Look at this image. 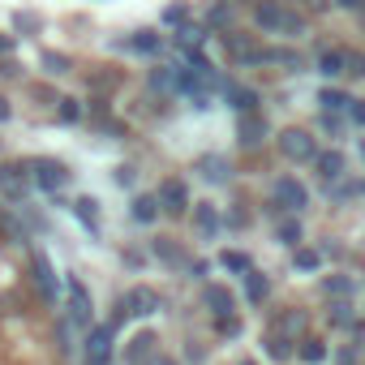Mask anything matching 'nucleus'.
Instances as JSON below:
<instances>
[{
  "label": "nucleus",
  "mask_w": 365,
  "mask_h": 365,
  "mask_svg": "<svg viewBox=\"0 0 365 365\" xmlns=\"http://www.w3.org/2000/svg\"><path fill=\"white\" fill-rule=\"evenodd\" d=\"M155 309H159V292H155V288H129V292H125V314L150 318Z\"/></svg>",
  "instance_id": "423d86ee"
},
{
  "label": "nucleus",
  "mask_w": 365,
  "mask_h": 365,
  "mask_svg": "<svg viewBox=\"0 0 365 365\" xmlns=\"http://www.w3.org/2000/svg\"><path fill=\"white\" fill-rule=\"evenodd\" d=\"M301 356H305V361H322V356H327V348H322L318 339H305V348H301Z\"/></svg>",
  "instance_id": "cd10ccee"
},
{
  "label": "nucleus",
  "mask_w": 365,
  "mask_h": 365,
  "mask_svg": "<svg viewBox=\"0 0 365 365\" xmlns=\"http://www.w3.org/2000/svg\"><path fill=\"white\" fill-rule=\"evenodd\" d=\"M61 120H78V99H61Z\"/></svg>",
  "instance_id": "c756f323"
},
{
  "label": "nucleus",
  "mask_w": 365,
  "mask_h": 365,
  "mask_svg": "<svg viewBox=\"0 0 365 365\" xmlns=\"http://www.w3.org/2000/svg\"><path fill=\"white\" fill-rule=\"evenodd\" d=\"M35 284H39L43 301H56V275H52V262L43 254H35Z\"/></svg>",
  "instance_id": "9b49d317"
},
{
  "label": "nucleus",
  "mask_w": 365,
  "mask_h": 365,
  "mask_svg": "<svg viewBox=\"0 0 365 365\" xmlns=\"http://www.w3.org/2000/svg\"><path fill=\"white\" fill-rule=\"evenodd\" d=\"M185 14H190V9H185V5H172V9H168V14H163V22H180V18H185Z\"/></svg>",
  "instance_id": "f704fd0d"
},
{
  "label": "nucleus",
  "mask_w": 365,
  "mask_h": 365,
  "mask_svg": "<svg viewBox=\"0 0 365 365\" xmlns=\"http://www.w3.org/2000/svg\"><path fill=\"white\" fill-rule=\"evenodd\" d=\"M331 318H335L339 327H348V322H352V309H348V305H335V314H331Z\"/></svg>",
  "instance_id": "72a5a7b5"
},
{
  "label": "nucleus",
  "mask_w": 365,
  "mask_h": 365,
  "mask_svg": "<svg viewBox=\"0 0 365 365\" xmlns=\"http://www.w3.org/2000/svg\"><path fill=\"white\" fill-rule=\"evenodd\" d=\"M112 335H116V322H103V327L91 331V339H86V365H103V361H108Z\"/></svg>",
  "instance_id": "39448f33"
},
{
  "label": "nucleus",
  "mask_w": 365,
  "mask_h": 365,
  "mask_svg": "<svg viewBox=\"0 0 365 365\" xmlns=\"http://www.w3.org/2000/svg\"><path fill=\"white\" fill-rule=\"evenodd\" d=\"M155 254H159L163 262H172V267H180V262H185V254H180L172 241H155Z\"/></svg>",
  "instance_id": "4be33fe9"
},
{
  "label": "nucleus",
  "mask_w": 365,
  "mask_h": 365,
  "mask_svg": "<svg viewBox=\"0 0 365 365\" xmlns=\"http://www.w3.org/2000/svg\"><path fill=\"white\" fill-rule=\"evenodd\" d=\"M155 365H176V361H168V356H159V361H155Z\"/></svg>",
  "instance_id": "a19ab883"
},
{
  "label": "nucleus",
  "mask_w": 365,
  "mask_h": 365,
  "mask_svg": "<svg viewBox=\"0 0 365 365\" xmlns=\"http://www.w3.org/2000/svg\"><path fill=\"white\" fill-rule=\"evenodd\" d=\"M69 309H73V322L91 327V297H86L82 279H69Z\"/></svg>",
  "instance_id": "1a4fd4ad"
},
{
  "label": "nucleus",
  "mask_w": 365,
  "mask_h": 365,
  "mask_svg": "<svg viewBox=\"0 0 365 365\" xmlns=\"http://www.w3.org/2000/svg\"><path fill=\"white\" fill-rule=\"evenodd\" d=\"M224 95L232 99V108H237V112H254V103H258V95H254V91H245V86H232V82L224 86Z\"/></svg>",
  "instance_id": "2eb2a0df"
},
{
  "label": "nucleus",
  "mask_w": 365,
  "mask_h": 365,
  "mask_svg": "<svg viewBox=\"0 0 365 365\" xmlns=\"http://www.w3.org/2000/svg\"><path fill=\"white\" fill-rule=\"evenodd\" d=\"M279 327H288V331H301V327H305V318H301V314H288Z\"/></svg>",
  "instance_id": "c9c22d12"
},
{
  "label": "nucleus",
  "mask_w": 365,
  "mask_h": 365,
  "mask_svg": "<svg viewBox=\"0 0 365 365\" xmlns=\"http://www.w3.org/2000/svg\"><path fill=\"white\" fill-rule=\"evenodd\" d=\"M129 48H138V52H155V48H159V35L138 31V39H129Z\"/></svg>",
  "instance_id": "a878e982"
},
{
  "label": "nucleus",
  "mask_w": 365,
  "mask_h": 365,
  "mask_svg": "<svg viewBox=\"0 0 365 365\" xmlns=\"http://www.w3.org/2000/svg\"><path fill=\"white\" fill-rule=\"evenodd\" d=\"M26 180H31V176H26L18 163H5V168H0V190H5L14 202H22V198H26Z\"/></svg>",
  "instance_id": "0eeeda50"
},
{
  "label": "nucleus",
  "mask_w": 365,
  "mask_h": 365,
  "mask_svg": "<svg viewBox=\"0 0 365 365\" xmlns=\"http://www.w3.org/2000/svg\"><path fill=\"white\" fill-rule=\"evenodd\" d=\"M262 133H267V120H262L258 112H241V120H237V138H241L245 146H254Z\"/></svg>",
  "instance_id": "9d476101"
},
{
  "label": "nucleus",
  "mask_w": 365,
  "mask_h": 365,
  "mask_svg": "<svg viewBox=\"0 0 365 365\" xmlns=\"http://www.w3.org/2000/svg\"><path fill=\"white\" fill-rule=\"evenodd\" d=\"M271 194H275V207H284V211H301L309 202V194H305V185H301L297 176H279Z\"/></svg>",
  "instance_id": "20e7f679"
},
{
  "label": "nucleus",
  "mask_w": 365,
  "mask_h": 365,
  "mask_svg": "<svg viewBox=\"0 0 365 365\" xmlns=\"http://www.w3.org/2000/svg\"><path fill=\"white\" fill-rule=\"evenodd\" d=\"M297 267H301V271H314V267H318V254H314V250H297Z\"/></svg>",
  "instance_id": "c85d7f7f"
},
{
  "label": "nucleus",
  "mask_w": 365,
  "mask_h": 365,
  "mask_svg": "<svg viewBox=\"0 0 365 365\" xmlns=\"http://www.w3.org/2000/svg\"><path fill=\"white\" fill-rule=\"evenodd\" d=\"M318 172H322V180L331 185V180H339L344 176V155L339 150H331V155H318Z\"/></svg>",
  "instance_id": "4468645a"
},
{
  "label": "nucleus",
  "mask_w": 365,
  "mask_h": 365,
  "mask_svg": "<svg viewBox=\"0 0 365 365\" xmlns=\"http://www.w3.org/2000/svg\"><path fill=\"white\" fill-rule=\"evenodd\" d=\"M254 18H258V26L271 31V35H301V18L288 14V9H279V5H258Z\"/></svg>",
  "instance_id": "f03ea898"
},
{
  "label": "nucleus",
  "mask_w": 365,
  "mask_h": 365,
  "mask_svg": "<svg viewBox=\"0 0 365 365\" xmlns=\"http://www.w3.org/2000/svg\"><path fill=\"white\" fill-rule=\"evenodd\" d=\"M220 262H224V271H241V275H250V271H254V267H250V258H245V254H224V258H220Z\"/></svg>",
  "instance_id": "b1692460"
},
{
  "label": "nucleus",
  "mask_w": 365,
  "mask_h": 365,
  "mask_svg": "<svg viewBox=\"0 0 365 365\" xmlns=\"http://www.w3.org/2000/svg\"><path fill=\"white\" fill-rule=\"evenodd\" d=\"M116 185H133V168H116Z\"/></svg>",
  "instance_id": "e433bc0d"
},
{
  "label": "nucleus",
  "mask_w": 365,
  "mask_h": 365,
  "mask_svg": "<svg viewBox=\"0 0 365 365\" xmlns=\"http://www.w3.org/2000/svg\"><path fill=\"white\" fill-rule=\"evenodd\" d=\"M318 103H322L327 112H344V108H348L352 99H348L344 91H322V95H318Z\"/></svg>",
  "instance_id": "412c9836"
},
{
  "label": "nucleus",
  "mask_w": 365,
  "mask_h": 365,
  "mask_svg": "<svg viewBox=\"0 0 365 365\" xmlns=\"http://www.w3.org/2000/svg\"><path fill=\"white\" fill-rule=\"evenodd\" d=\"M344 65H348L344 73H365V61H361V56H348V52H344Z\"/></svg>",
  "instance_id": "2f4dec72"
},
{
  "label": "nucleus",
  "mask_w": 365,
  "mask_h": 365,
  "mask_svg": "<svg viewBox=\"0 0 365 365\" xmlns=\"http://www.w3.org/2000/svg\"><path fill=\"white\" fill-rule=\"evenodd\" d=\"M0 52H14V39L9 35H0Z\"/></svg>",
  "instance_id": "58836bf2"
},
{
  "label": "nucleus",
  "mask_w": 365,
  "mask_h": 365,
  "mask_svg": "<svg viewBox=\"0 0 365 365\" xmlns=\"http://www.w3.org/2000/svg\"><path fill=\"white\" fill-rule=\"evenodd\" d=\"M198 168H202V176H207V180H228V163H224L220 155H207Z\"/></svg>",
  "instance_id": "a211bd4d"
},
{
  "label": "nucleus",
  "mask_w": 365,
  "mask_h": 365,
  "mask_svg": "<svg viewBox=\"0 0 365 365\" xmlns=\"http://www.w3.org/2000/svg\"><path fill=\"white\" fill-rule=\"evenodd\" d=\"M43 65H48L52 73H65V69H69V61H65V56H52V52L43 56Z\"/></svg>",
  "instance_id": "7c9ffc66"
},
{
  "label": "nucleus",
  "mask_w": 365,
  "mask_h": 365,
  "mask_svg": "<svg viewBox=\"0 0 365 365\" xmlns=\"http://www.w3.org/2000/svg\"><path fill=\"white\" fill-rule=\"evenodd\" d=\"M279 150H284V159H292V163L318 159V146H314V138H309L305 129H284V133H279Z\"/></svg>",
  "instance_id": "7ed1b4c3"
},
{
  "label": "nucleus",
  "mask_w": 365,
  "mask_h": 365,
  "mask_svg": "<svg viewBox=\"0 0 365 365\" xmlns=\"http://www.w3.org/2000/svg\"><path fill=\"white\" fill-rule=\"evenodd\" d=\"M279 241H284V245H297V241H301V224H297V220L279 224Z\"/></svg>",
  "instance_id": "bb28decb"
},
{
  "label": "nucleus",
  "mask_w": 365,
  "mask_h": 365,
  "mask_svg": "<svg viewBox=\"0 0 365 365\" xmlns=\"http://www.w3.org/2000/svg\"><path fill=\"white\" fill-rule=\"evenodd\" d=\"M335 5H339V9H356V5H361V0H335Z\"/></svg>",
  "instance_id": "ea45409f"
},
{
  "label": "nucleus",
  "mask_w": 365,
  "mask_h": 365,
  "mask_svg": "<svg viewBox=\"0 0 365 365\" xmlns=\"http://www.w3.org/2000/svg\"><path fill=\"white\" fill-rule=\"evenodd\" d=\"M9 116H14V108H9V99H5V95H0V125H5Z\"/></svg>",
  "instance_id": "4c0bfd02"
},
{
  "label": "nucleus",
  "mask_w": 365,
  "mask_h": 365,
  "mask_svg": "<svg viewBox=\"0 0 365 365\" xmlns=\"http://www.w3.org/2000/svg\"><path fill=\"white\" fill-rule=\"evenodd\" d=\"M207 305L224 318V314H232V292H228V288H220V284H211V288H207Z\"/></svg>",
  "instance_id": "f3484780"
},
{
  "label": "nucleus",
  "mask_w": 365,
  "mask_h": 365,
  "mask_svg": "<svg viewBox=\"0 0 365 365\" xmlns=\"http://www.w3.org/2000/svg\"><path fill=\"white\" fill-rule=\"evenodd\" d=\"M267 352H271L275 361H288V356H292V348H288L284 335H271V339H267Z\"/></svg>",
  "instance_id": "393cba45"
},
{
  "label": "nucleus",
  "mask_w": 365,
  "mask_h": 365,
  "mask_svg": "<svg viewBox=\"0 0 365 365\" xmlns=\"http://www.w3.org/2000/svg\"><path fill=\"white\" fill-rule=\"evenodd\" d=\"M194 224H198L202 237H215V232H220V215H215V207H211V202H198V207H194Z\"/></svg>",
  "instance_id": "f8f14e48"
},
{
  "label": "nucleus",
  "mask_w": 365,
  "mask_h": 365,
  "mask_svg": "<svg viewBox=\"0 0 365 365\" xmlns=\"http://www.w3.org/2000/svg\"><path fill=\"white\" fill-rule=\"evenodd\" d=\"M327 292H339L344 297V292H352V284L348 279H327Z\"/></svg>",
  "instance_id": "473e14b6"
},
{
  "label": "nucleus",
  "mask_w": 365,
  "mask_h": 365,
  "mask_svg": "<svg viewBox=\"0 0 365 365\" xmlns=\"http://www.w3.org/2000/svg\"><path fill=\"white\" fill-rule=\"evenodd\" d=\"M159 207H168V211H185V207H190V190L180 185V180H163V185H159Z\"/></svg>",
  "instance_id": "6e6552de"
},
{
  "label": "nucleus",
  "mask_w": 365,
  "mask_h": 365,
  "mask_svg": "<svg viewBox=\"0 0 365 365\" xmlns=\"http://www.w3.org/2000/svg\"><path fill=\"white\" fill-rule=\"evenodd\" d=\"M318 65H322V73H327V78H335V73H344V52H322V61H318Z\"/></svg>",
  "instance_id": "5701e85b"
},
{
  "label": "nucleus",
  "mask_w": 365,
  "mask_h": 365,
  "mask_svg": "<svg viewBox=\"0 0 365 365\" xmlns=\"http://www.w3.org/2000/svg\"><path fill=\"white\" fill-rule=\"evenodd\" d=\"M69 176H73V172H69L65 163H56V159H35V163H31V180H35L39 190H48V194L65 190Z\"/></svg>",
  "instance_id": "f257e3e1"
},
{
  "label": "nucleus",
  "mask_w": 365,
  "mask_h": 365,
  "mask_svg": "<svg viewBox=\"0 0 365 365\" xmlns=\"http://www.w3.org/2000/svg\"><path fill=\"white\" fill-rule=\"evenodd\" d=\"M73 211H78V220H82L91 232H99V202H95V198H78Z\"/></svg>",
  "instance_id": "dca6fc26"
},
{
  "label": "nucleus",
  "mask_w": 365,
  "mask_h": 365,
  "mask_svg": "<svg viewBox=\"0 0 365 365\" xmlns=\"http://www.w3.org/2000/svg\"><path fill=\"white\" fill-rule=\"evenodd\" d=\"M245 292H250V301L258 305V301H262V297L271 292V284H267V275H258V271H250V275H245Z\"/></svg>",
  "instance_id": "aec40b11"
},
{
  "label": "nucleus",
  "mask_w": 365,
  "mask_h": 365,
  "mask_svg": "<svg viewBox=\"0 0 365 365\" xmlns=\"http://www.w3.org/2000/svg\"><path fill=\"white\" fill-rule=\"evenodd\" d=\"M150 344H155V335H150V331L133 335V339H129V348H125V361H129V365H142V361L150 356Z\"/></svg>",
  "instance_id": "ddd939ff"
},
{
  "label": "nucleus",
  "mask_w": 365,
  "mask_h": 365,
  "mask_svg": "<svg viewBox=\"0 0 365 365\" xmlns=\"http://www.w3.org/2000/svg\"><path fill=\"white\" fill-rule=\"evenodd\" d=\"M159 215V198H133V220L138 224H150Z\"/></svg>",
  "instance_id": "6ab92c4d"
}]
</instances>
